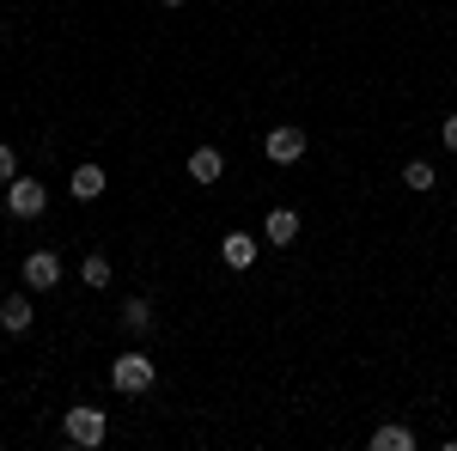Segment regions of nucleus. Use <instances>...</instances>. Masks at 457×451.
Wrapping results in <instances>:
<instances>
[{"mask_svg": "<svg viewBox=\"0 0 457 451\" xmlns=\"http://www.w3.org/2000/svg\"><path fill=\"white\" fill-rule=\"evenodd\" d=\"M110 384H116L122 397H146V390L159 384V366H153V354H141V347L116 354V360H110Z\"/></svg>", "mask_w": 457, "mask_h": 451, "instance_id": "1", "label": "nucleus"}, {"mask_svg": "<svg viewBox=\"0 0 457 451\" xmlns=\"http://www.w3.org/2000/svg\"><path fill=\"white\" fill-rule=\"evenodd\" d=\"M104 433H110V415L104 409H92V403H73L68 415H62V439L79 451H98L104 446Z\"/></svg>", "mask_w": 457, "mask_h": 451, "instance_id": "2", "label": "nucleus"}, {"mask_svg": "<svg viewBox=\"0 0 457 451\" xmlns=\"http://www.w3.org/2000/svg\"><path fill=\"white\" fill-rule=\"evenodd\" d=\"M43 208H49V189H43L37 177H12V183H6V213H19V220H37Z\"/></svg>", "mask_w": 457, "mask_h": 451, "instance_id": "3", "label": "nucleus"}, {"mask_svg": "<svg viewBox=\"0 0 457 451\" xmlns=\"http://www.w3.org/2000/svg\"><path fill=\"white\" fill-rule=\"evenodd\" d=\"M305 129H293V122H281V129H269L262 135V153H269V165H293V159H305Z\"/></svg>", "mask_w": 457, "mask_h": 451, "instance_id": "4", "label": "nucleus"}, {"mask_svg": "<svg viewBox=\"0 0 457 451\" xmlns=\"http://www.w3.org/2000/svg\"><path fill=\"white\" fill-rule=\"evenodd\" d=\"M19 275H25L31 293H49V287H62V256H55V250H31V256L19 263Z\"/></svg>", "mask_w": 457, "mask_h": 451, "instance_id": "5", "label": "nucleus"}, {"mask_svg": "<svg viewBox=\"0 0 457 451\" xmlns=\"http://www.w3.org/2000/svg\"><path fill=\"white\" fill-rule=\"evenodd\" d=\"M256 256H262V244L250 238V232H226V238H220V263H226L232 275H245Z\"/></svg>", "mask_w": 457, "mask_h": 451, "instance_id": "6", "label": "nucleus"}, {"mask_svg": "<svg viewBox=\"0 0 457 451\" xmlns=\"http://www.w3.org/2000/svg\"><path fill=\"white\" fill-rule=\"evenodd\" d=\"M31 323H37V305L25 293H6V299H0V330H6V336H25Z\"/></svg>", "mask_w": 457, "mask_h": 451, "instance_id": "7", "label": "nucleus"}, {"mask_svg": "<svg viewBox=\"0 0 457 451\" xmlns=\"http://www.w3.org/2000/svg\"><path fill=\"white\" fill-rule=\"evenodd\" d=\"M104 165H73V177H68V189H73V202H98L104 196Z\"/></svg>", "mask_w": 457, "mask_h": 451, "instance_id": "8", "label": "nucleus"}, {"mask_svg": "<svg viewBox=\"0 0 457 451\" xmlns=\"http://www.w3.org/2000/svg\"><path fill=\"white\" fill-rule=\"evenodd\" d=\"M262 238L275 244V250H287V244L299 238V213H293V208H275L269 220H262Z\"/></svg>", "mask_w": 457, "mask_h": 451, "instance_id": "9", "label": "nucleus"}, {"mask_svg": "<svg viewBox=\"0 0 457 451\" xmlns=\"http://www.w3.org/2000/svg\"><path fill=\"white\" fill-rule=\"evenodd\" d=\"M189 177H195V183H220V177H226L220 146H195V153H189Z\"/></svg>", "mask_w": 457, "mask_h": 451, "instance_id": "10", "label": "nucleus"}, {"mask_svg": "<svg viewBox=\"0 0 457 451\" xmlns=\"http://www.w3.org/2000/svg\"><path fill=\"white\" fill-rule=\"evenodd\" d=\"M372 451H415V427H396V421L378 427L372 433Z\"/></svg>", "mask_w": 457, "mask_h": 451, "instance_id": "11", "label": "nucleus"}, {"mask_svg": "<svg viewBox=\"0 0 457 451\" xmlns=\"http://www.w3.org/2000/svg\"><path fill=\"white\" fill-rule=\"evenodd\" d=\"M122 330H129V336H146V330H153V305H146V299H122Z\"/></svg>", "mask_w": 457, "mask_h": 451, "instance_id": "12", "label": "nucleus"}, {"mask_svg": "<svg viewBox=\"0 0 457 451\" xmlns=\"http://www.w3.org/2000/svg\"><path fill=\"white\" fill-rule=\"evenodd\" d=\"M79 280H86V287H110V280H116L110 256H86V263H79Z\"/></svg>", "mask_w": 457, "mask_h": 451, "instance_id": "13", "label": "nucleus"}, {"mask_svg": "<svg viewBox=\"0 0 457 451\" xmlns=\"http://www.w3.org/2000/svg\"><path fill=\"white\" fill-rule=\"evenodd\" d=\"M403 183H409L415 196H421V189H433V165H427V159H409V165H403Z\"/></svg>", "mask_w": 457, "mask_h": 451, "instance_id": "14", "label": "nucleus"}, {"mask_svg": "<svg viewBox=\"0 0 457 451\" xmlns=\"http://www.w3.org/2000/svg\"><path fill=\"white\" fill-rule=\"evenodd\" d=\"M12 177H19V153H12V146H0V183H12Z\"/></svg>", "mask_w": 457, "mask_h": 451, "instance_id": "15", "label": "nucleus"}, {"mask_svg": "<svg viewBox=\"0 0 457 451\" xmlns=\"http://www.w3.org/2000/svg\"><path fill=\"white\" fill-rule=\"evenodd\" d=\"M439 140H445V146L457 153V116H445V122H439Z\"/></svg>", "mask_w": 457, "mask_h": 451, "instance_id": "16", "label": "nucleus"}, {"mask_svg": "<svg viewBox=\"0 0 457 451\" xmlns=\"http://www.w3.org/2000/svg\"><path fill=\"white\" fill-rule=\"evenodd\" d=\"M159 6H183V0H159Z\"/></svg>", "mask_w": 457, "mask_h": 451, "instance_id": "17", "label": "nucleus"}]
</instances>
